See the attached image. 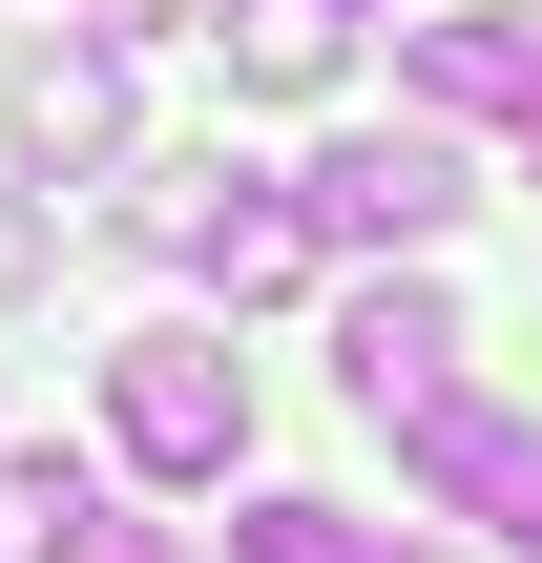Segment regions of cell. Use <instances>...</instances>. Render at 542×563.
Here are the masks:
<instances>
[{
	"label": "cell",
	"instance_id": "12",
	"mask_svg": "<svg viewBox=\"0 0 542 563\" xmlns=\"http://www.w3.org/2000/svg\"><path fill=\"white\" fill-rule=\"evenodd\" d=\"M522 167H542V104H522Z\"/></svg>",
	"mask_w": 542,
	"mask_h": 563
},
{
	"label": "cell",
	"instance_id": "13",
	"mask_svg": "<svg viewBox=\"0 0 542 563\" xmlns=\"http://www.w3.org/2000/svg\"><path fill=\"white\" fill-rule=\"evenodd\" d=\"M522 563H542V501H522Z\"/></svg>",
	"mask_w": 542,
	"mask_h": 563
},
{
	"label": "cell",
	"instance_id": "11",
	"mask_svg": "<svg viewBox=\"0 0 542 563\" xmlns=\"http://www.w3.org/2000/svg\"><path fill=\"white\" fill-rule=\"evenodd\" d=\"M167 21H188V0H104V21H84V42H167Z\"/></svg>",
	"mask_w": 542,
	"mask_h": 563
},
{
	"label": "cell",
	"instance_id": "2",
	"mask_svg": "<svg viewBox=\"0 0 542 563\" xmlns=\"http://www.w3.org/2000/svg\"><path fill=\"white\" fill-rule=\"evenodd\" d=\"M292 230H313V251H397V272H418V251L460 230V146H439V125H334V146H313V188H292Z\"/></svg>",
	"mask_w": 542,
	"mask_h": 563
},
{
	"label": "cell",
	"instance_id": "7",
	"mask_svg": "<svg viewBox=\"0 0 542 563\" xmlns=\"http://www.w3.org/2000/svg\"><path fill=\"white\" fill-rule=\"evenodd\" d=\"M188 272H209V292H230V313H251V292H292V272H313V230H292V188H272V167H251V188H230V209H209V230H188Z\"/></svg>",
	"mask_w": 542,
	"mask_h": 563
},
{
	"label": "cell",
	"instance_id": "9",
	"mask_svg": "<svg viewBox=\"0 0 542 563\" xmlns=\"http://www.w3.org/2000/svg\"><path fill=\"white\" fill-rule=\"evenodd\" d=\"M230 188H251V167H230V146H167V167H125V188H104V209H125V230H146V251H188V230H209V209H230Z\"/></svg>",
	"mask_w": 542,
	"mask_h": 563
},
{
	"label": "cell",
	"instance_id": "4",
	"mask_svg": "<svg viewBox=\"0 0 542 563\" xmlns=\"http://www.w3.org/2000/svg\"><path fill=\"white\" fill-rule=\"evenodd\" d=\"M334 376H355V418H418V397H460V292H439V272H376V292L334 313Z\"/></svg>",
	"mask_w": 542,
	"mask_h": 563
},
{
	"label": "cell",
	"instance_id": "5",
	"mask_svg": "<svg viewBox=\"0 0 542 563\" xmlns=\"http://www.w3.org/2000/svg\"><path fill=\"white\" fill-rule=\"evenodd\" d=\"M397 460H418L439 501H480V522H522V501H542V418H501V397H418Z\"/></svg>",
	"mask_w": 542,
	"mask_h": 563
},
{
	"label": "cell",
	"instance_id": "10",
	"mask_svg": "<svg viewBox=\"0 0 542 563\" xmlns=\"http://www.w3.org/2000/svg\"><path fill=\"white\" fill-rule=\"evenodd\" d=\"M42 563H188V543H167V522H125V501H84V522H63Z\"/></svg>",
	"mask_w": 542,
	"mask_h": 563
},
{
	"label": "cell",
	"instance_id": "1",
	"mask_svg": "<svg viewBox=\"0 0 542 563\" xmlns=\"http://www.w3.org/2000/svg\"><path fill=\"white\" fill-rule=\"evenodd\" d=\"M104 418H125V460H146V481H230V460H251V355L167 313V334H125V355H104Z\"/></svg>",
	"mask_w": 542,
	"mask_h": 563
},
{
	"label": "cell",
	"instance_id": "3",
	"mask_svg": "<svg viewBox=\"0 0 542 563\" xmlns=\"http://www.w3.org/2000/svg\"><path fill=\"white\" fill-rule=\"evenodd\" d=\"M0 167H21V188L125 167V42H21V63H0Z\"/></svg>",
	"mask_w": 542,
	"mask_h": 563
},
{
	"label": "cell",
	"instance_id": "6",
	"mask_svg": "<svg viewBox=\"0 0 542 563\" xmlns=\"http://www.w3.org/2000/svg\"><path fill=\"white\" fill-rule=\"evenodd\" d=\"M418 104H501V125H522L542 104V21L522 0H439V21H418Z\"/></svg>",
	"mask_w": 542,
	"mask_h": 563
},
{
	"label": "cell",
	"instance_id": "8",
	"mask_svg": "<svg viewBox=\"0 0 542 563\" xmlns=\"http://www.w3.org/2000/svg\"><path fill=\"white\" fill-rule=\"evenodd\" d=\"M334 63H355V0H230V84L292 104V84H334Z\"/></svg>",
	"mask_w": 542,
	"mask_h": 563
}]
</instances>
